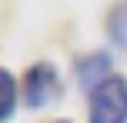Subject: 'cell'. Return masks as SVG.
Returning a JSON list of instances; mask_svg holds the SVG:
<instances>
[{
	"label": "cell",
	"instance_id": "5",
	"mask_svg": "<svg viewBox=\"0 0 127 123\" xmlns=\"http://www.w3.org/2000/svg\"><path fill=\"white\" fill-rule=\"evenodd\" d=\"M17 110V80L7 70H0V123Z\"/></svg>",
	"mask_w": 127,
	"mask_h": 123
},
{
	"label": "cell",
	"instance_id": "2",
	"mask_svg": "<svg viewBox=\"0 0 127 123\" xmlns=\"http://www.w3.org/2000/svg\"><path fill=\"white\" fill-rule=\"evenodd\" d=\"M57 97H64V80H60L57 67L47 63V60H37L24 73V103L30 110H44Z\"/></svg>",
	"mask_w": 127,
	"mask_h": 123
},
{
	"label": "cell",
	"instance_id": "1",
	"mask_svg": "<svg viewBox=\"0 0 127 123\" xmlns=\"http://www.w3.org/2000/svg\"><path fill=\"white\" fill-rule=\"evenodd\" d=\"M87 120L90 123H127V80L121 73H114L107 83H100L90 93Z\"/></svg>",
	"mask_w": 127,
	"mask_h": 123
},
{
	"label": "cell",
	"instance_id": "4",
	"mask_svg": "<svg viewBox=\"0 0 127 123\" xmlns=\"http://www.w3.org/2000/svg\"><path fill=\"white\" fill-rule=\"evenodd\" d=\"M107 33H110V40H114L121 50H127V3L110 7V13H107Z\"/></svg>",
	"mask_w": 127,
	"mask_h": 123
},
{
	"label": "cell",
	"instance_id": "6",
	"mask_svg": "<svg viewBox=\"0 0 127 123\" xmlns=\"http://www.w3.org/2000/svg\"><path fill=\"white\" fill-rule=\"evenodd\" d=\"M50 123H74V120H50Z\"/></svg>",
	"mask_w": 127,
	"mask_h": 123
},
{
	"label": "cell",
	"instance_id": "3",
	"mask_svg": "<svg viewBox=\"0 0 127 123\" xmlns=\"http://www.w3.org/2000/svg\"><path fill=\"white\" fill-rule=\"evenodd\" d=\"M110 77H114V73H110V57L104 50L87 53V57L77 63V83H80V90H87V93H94L97 87L107 83Z\"/></svg>",
	"mask_w": 127,
	"mask_h": 123
}]
</instances>
